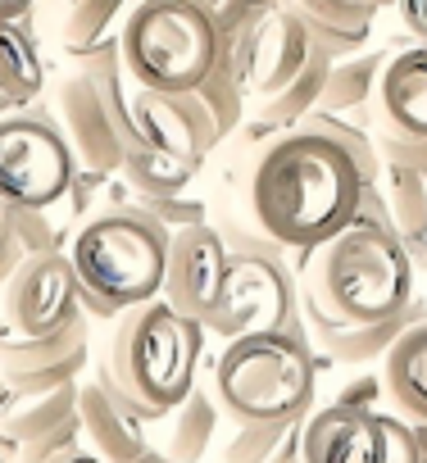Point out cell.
I'll use <instances>...</instances> for the list:
<instances>
[{
  "mask_svg": "<svg viewBox=\"0 0 427 463\" xmlns=\"http://www.w3.org/2000/svg\"><path fill=\"white\" fill-rule=\"evenodd\" d=\"M377 177L332 132L300 123L255 146L246 173L251 218L282 250H318L346 232Z\"/></svg>",
  "mask_w": 427,
  "mask_h": 463,
  "instance_id": "obj_1",
  "label": "cell"
},
{
  "mask_svg": "<svg viewBox=\"0 0 427 463\" xmlns=\"http://www.w3.org/2000/svg\"><path fill=\"white\" fill-rule=\"evenodd\" d=\"M300 291L341 323H400L413 300V255L400 232L355 218L318 250H305Z\"/></svg>",
  "mask_w": 427,
  "mask_h": 463,
  "instance_id": "obj_2",
  "label": "cell"
},
{
  "mask_svg": "<svg viewBox=\"0 0 427 463\" xmlns=\"http://www.w3.org/2000/svg\"><path fill=\"white\" fill-rule=\"evenodd\" d=\"M168 246L173 227L137 209L132 195L96 209L87 222H78L69 241V260L82 287V309L105 323L155 300L164 291Z\"/></svg>",
  "mask_w": 427,
  "mask_h": 463,
  "instance_id": "obj_3",
  "label": "cell"
},
{
  "mask_svg": "<svg viewBox=\"0 0 427 463\" xmlns=\"http://www.w3.org/2000/svg\"><path fill=\"white\" fill-rule=\"evenodd\" d=\"M204 336V323L177 314L164 296H155L119 318L100 368L155 422L195 391Z\"/></svg>",
  "mask_w": 427,
  "mask_h": 463,
  "instance_id": "obj_4",
  "label": "cell"
},
{
  "mask_svg": "<svg viewBox=\"0 0 427 463\" xmlns=\"http://www.w3.org/2000/svg\"><path fill=\"white\" fill-rule=\"evenodd\" d=\"M214 391L232 422H296L318 391V364L305 327L246 332L223 341L214 364Z\"/></svg>",
  "mask_w": 427,
  "mask_h": 463,
  "instance_id": "obj_5",
  "label": "cell"
},
{
  "mask_svg": "<svg viewBox=\"0 0 427 463\" xmlns=\"http://www.w3.org/2000/svg\"><path fill=\"white\" fill-rule=\"evenodd\" d=\"M73 60H78V69L55 91V118H60L82 168L119 173L132 159V150L141 146V132L132 118V96H128L132 78L123 69V42L114 37Z\"/></svg>",
  "mask_w": 427,
  "mask_h": 463,
  "instance_id": "obj_6",
  "label": "cell"
},
{
  "mask_svg": "<svg viewBox=\"0 0 427 463\" xmlns=\"http://www.w3.org/2000/svg\"><path fill=\"white\" fill-rule=\"evenodd\" d=\"M119 42L132 87L155 91H195L228 51V33L191 0H141Z\"/></svg>",
  "mask_w": 427,
  "mask_h": 463,
  "instance_id": "obj_7",
  "label": "cell"
},
{
  "mask_svg": "<svg viewBox=\"0 0 427 463\" xmlns=\"http://www.w3.org/2000/svg\"><path fill=\"white\" fill-rule=\"evenodd\" d=\"M232 246V269H228V287L219 300V314L209 318V336L219 341H237L246 332H282V327H300V282L291 278V269L282 264V246L260 237H232L223 232Z\"/></svg>",
  "mask_w": 427,
  "mask_h": 463,
  "instance_id": "obj_8",
  "label": "cell"
},
{
  "mask_svg": "<svg viewBox=\"0 0 427 463\" xmlns=\"http://www.w3.org/2000/svg\"><path fill=\"white\" fill-rule=\"evenodd\" d=\"M78 182V155L46 105H28L0 123V195L33 209H55Z\"/></svg>",
  "mask_w": 427,
  "mask_h": 463,
  "instance_id": "obj_9",
  "label": "cell"
},
{
  "mask_svg": "<svg viewBox=\"0 0 427 463\" xmlns=\"http://www.w3.org/2000/svg\"><path fill=\"white\" fill-rule=\"evenodd\" d=\"M305 463H427L418 427L404 413H364L323 404L305 418Z\"/></svg>",
  "mask_w": 427,
  "mask_h": 463,
  "instance_id": "obj_10",
  "label": "cell"
},
{
  "mask_svg": "<svg viewBox=\"0 0 427 463\" xmlns=\"http://www.w3.org/2000/svg\"><path fill=\"white\" fill-rule=\"evenodd\" d=\"M228 51H232V64H237L242 82H246L251 105H260V100L278 96L287 82H296L323 46L314 42L305 19L282 0V5L255 10L237 28V37H228Z\"/></svg>",
  "mask_w": 427,
  "mask_h": 463,
  "instance_id": "obj_11",
  "label": "cell"
},
{
  "mask_svg": "<svg viewBox=\"0 0 427 463\" xmlns=\"http://www.w3.org/2000/svg\"><path fill=\"white\" fill-rule=\"evenodd\" d=\"M0 282H5V336H51L87 314L69 250H51Z\"/></svg>",
  "mask_w": 427,
  "mask_h": 463,
  "instance_id": "obj_12",
  "label": "cell"
},
{
  "mask_svg": "<svg viewBox=\"0 0 427 463\" xmlns=\"http://www.w3.org/2000/svg\"><path fill=\"white\" fill-rule=\"evenodd\" d=\"M228 269H232V246L219 227L209 222H191L173 232V246H168V269H164V300L204 323L219 314L223 287H228Z\"/></svg>",
  "mask_w": 427,
  "mask_h": 463,
  "instance_id": "obj_13",
  "label": "cell"
},
{
  "mask_svg": "<svg viewBox=\"0 0 427 463\" xmlns=\"http://www.w3.org/2000/svg\"><path fill=\"white\" fill-rule=\"evenodd\" d=\"M132 118L146 146L177 155L186 164H204L209 150L219 146V132H214L204 105L195 91H155V87H137L132 91Z\"/></svg>",
  "mask_w": 427,
  "mask_h": 463,
  "instance_id": "obj_14",
  "label": "cell"
},
{
  "mask_svg": "<svg viewBox=\"0 0 427 463\" xmlns=\"http://www.w3.org/2000/svg\"><path fill=\"white\" fill-rule=\"evenodd\" d=\"M377 150L382 146H427V42L395 51L377 82Z\"/></svg>",
  "mask_w": 427,
  "mask_h": 463,
  "instance_id": "obj_15",
  "label": "cell"
},
{
  "mask_svg": "<svg viewBox=\"0 0 427 463\" xmlns=\"http://www.w3.org/2000/svg\"><path fill=\"white\" fill-rule=\"evenodd\" d=\"M91 314L73 318L69 327L51 336H5V386H60V382H82V368L91 359V336H87Z\"/></svg>",
  "mask_w": 427,
  "mask_h": 463,
  "instance_id": "obj_16",
  "label": "cell"
},
{
  "mask_svg": "<svg viewBox=\"0 0 427 463\" xmlns=\"http://www.w3.org/2000/svg\"><path fill=\"white\" fill-rule=\"evenodd\" d=\"M219 391H204L195 386L177 409H168L164 418L150 422V440H155V454L164 463H200L204 449L214 445V427H219Z\"/></svg>",
  "mask_w": 427,
  "mask_h": 463,
  "instance_id": "obj_17",
  "label": "cell"
},
{
  "mask_svg": "<svg viewBox=\"0 0 427 463\" xmlns=\"http://www.w3.org/2000/svg\"><path fill=\"white\" fill-rule=\"evenodd\" d=\"M386 400L409 422H427V323H413L395 336V345L382 359Z\"/></svg>",
  "mask_w": 427,
  "mask_h": 463,
  "instance_id": "obj_18",
  "label": "cell"
},
{
  "mask_svg": "<svg viewBox=\"0 0 427 463\" xmlns=\"http://www.w3.org/2000/svg\"><path fill=\"white\" fill-rule=\"evenodd\" d=\"M287 5L305 19V28L314 33V42L332 60L355 55L368 42L373 19H377V10L364 5V0H287Z\"/></svg>",
  "mask_w": 427,
  "mask_h": 463,
  "instance_id": "obj_19",
  "label": "cell"
},
{
  "mask_svg": "<svg viewBox=\"0 0 427 463\" xmlns=\"http://www.w3.org/2000/svg\"><path fill=\"white\" fill-rule=\"evenodd\" d=\"M60 250V222L51 218V209H33V204H0V278L19 273L24 264L42 260Z\"/></svg>",
  "mask_w": 427,
  "mask_h": 463,
  "instance_id": "obj_20",
  "label": "cell"
},
{
  "mask_svg": "<svg viewBox=\"0 0 427 463\" xmlns=\"http://www.w3.org/2000/svg\"><path fill=\"white\" fill-rule=\"evenodd\" d=\"M46 87V64L33 46L28 24H0V105L5 114L28 109Z\"/></svg>",
  "mask_w": 427,
  "mask_h": 463,
  "instance_id": "obj_21",
  "label": "cell"
},
{
  "mask_svg": "<svg viewBox=\"0 0 427 463\" xmlns=\"http://www.w3.org/2000/svg\"><path fill=\"white\" fill-rule=\"evenodd\" d=\"M386 60H391V55H382V51L332 60V73H327V87H323V105H318V109L341 114V118H355V114L373 109V105H377V82H382Z\"/></svg>",
  "mask_w": 427,
  "mask_h": 463,
  "instance_id": "obj_22",
  "label": "cell"
},
{
  "mask_svg": "<svg viewBox=\"0 0 427 463\" xmlns=\"http://www.w3.org/2000/svg\"><path fill=\"white\" fill-rule=\"evenodd\" d=\"M141 0H78V5L60 19V42L69 46V55H82L91 46H105L123 33L128 14Z\"/></svg>",
  "mask_w": 427,
  "mask_h": 463,
  "instance_id": "obj_23",
  "label": "cell"
},
{
  "mask_svg": "<svg viewBox=\"0 0 427 463\" xmlns=\"http://www.w3.org/2000/svg\"><path fill=\"white\" fill-rule=\"evenodd\" d=\"M195 173H200L195 164H186V159H177V155H164V150H155V146H146V141H141V146L132 150V159L119 168L128 195H137V200L191 191V177H195Z\"/></svg>",
  "mask_w": 427,
  "mask_h": 463,
  "instance_id": "obj_24",
  "label": "cell"
},
{
  "mask_svg": "<svg viewBox=\"0 0 427 463\" xmlns=\"http://www.w3.org/2000/svg\"><path fill=\"white\" fill-rule=\"evenodd\" d=\"M195 96H200V105H204L214 132H219V141L232 137V132L246 123L251 96H246V82H242V73H237V64H232V51H223L219 69H214V73L195 87Z\"/></svg>",
  "mask_w": 427,
  "mask_h": 463,
  "instance_id": "obj_25",
  "label": "cell"
},
{
  "mask_svg": "<svg viewBox=\"0 0 427 463\" xmlns=\"http://www.w3.org/2000/svg\"><path fill=\"white\" fill-rule=\"evenodd\" d=\"M296 427L300 418L296 422H237L232 440L223 445V463H269Z\"/></svg>",
  "mask_w": 427,
  "mask_h": 463,
  "instance_id": "obj_26",
  "label": "cell"
},
{
  "mask_svg": "<svg viewBox=\"0 0 427 463\" xmlns=\"http://www.w3.org/2000/svg\"><path fill=\"white\" fill-rule=\"evenodd\" d=\"M382 395H386V377L382 373H359L350 377L332 404H346V409H364V413H382Z\"/></svg>",
  "mask_w": 427,
  "mask_h": 463,
  "instance_id": "obj_27",
  "label": "cell"
},
{
  "mask_svg": "<svg viewBox=\"0 0 427 463\" xmlns=\"http://www.w3.org/2000/svg\"><path fill=\"white\" fill-rule=\"evenodd\" d=\"M191 5H200L228 37H237V28L255 14V0H191Z\"/></svg>",
  "mask_w": 427,
  "mask_h": 463,
  "instance_id": "obj_28",
  "label": "cell"
},
{
  "mask_svg": "<svg viewBox=\"0 0 427 463\" xmlns=\"http://www.w3.org/2000/svg\"><path fill=\"white\" fill-rule=\"evenodd\" d=\"M400 24L413 42H427V0H400Z\"/></svg>",
  "mask_w": 427,
  "mask_h": 463,
  "instance_id": "obj_29",
  "label": "cell"
},
{
  "mask_svg": "<svg viewBox=\"0 0 427 463\" xmlns=\"http://www.w3.org/2000/svg\"><path fill=\"white\" fill-rule=\"evenodd\" d=\"M409 327L427 323V260H413V300H409Z\"/></svg>",
  "mask_w": 427,
  "mask_h": 463,
  "instance_id": "obj_30",
  "label": "cell"
},
{
  "mask_svg": "<svg viewBox=\"0 0 427 463\" xmlns=\"http://www.w3.org/2000/svg\"><path fill=\"white\" fill-rule=\"evenodd\" d=\"M28 10H33V0H5L0 5V24H28Z\"/></svg>",
  "mask_w": 427,
  "mask_h": 463,
  "instance_id": "obj_31",
  "label": "cell"
},
{
  "mask_svg": "<svg viewBox=\"0 0 427 463\" xmlns=\"http://www.w3.org/2000/svg\"><path fill=\"white\" fill-rule=\"evenodd\" d=\"M42 463H100L87 445H73V449H60L55 458H42Z\"/></svg>",
  "mask_w": 427,
  "mask_h": 463,
  "instance_id": "obj_32",
  "label": "cell"
},
{
  "mask_svg": "<svg viewBox=\"0 0 427 463\" xmlns=\"http://www.w3.org/2000/svg\"><path fill=\"white\" fill-rule=\"evenodd\" d=\"M364 5H373V10H377V14H382V10H386V5H400V0H364Z\"/></svg>",
  "mask_w": 427,
  "mask_h": 463,
  "instance_id": "obj_33",
  "label": "cell"
},
{
  "mask_svg": "<svg viewBox=\"0 0 427 463\" xmlns=\"http://www.w3.org/2000/svg\"><path fill=\"white\" fill-rule=\"evenodd\" d=\"M264 5H282V0H255V10H264Z\"/></svg>",
  "mask_w": 427,
  "mask_h": 463,
  "instance_id": "obj_34",
  "label": "cell"
},
{
  "mask_svg": "<svg viewBox=\"0 0 427 463\" xmlns=\"http://www.w3.org/2000/svg\"><path fill=\"white\" fill-rule=\"evenodd\" d=\"M60 5H64V14H69V10H73V5H78V0H60Z\"/></svg>",
  "mask_w": 427,
  "mask_h": 463,
  "instance_id": "obj_35",
  "label": "cell"
}]
</instances>
